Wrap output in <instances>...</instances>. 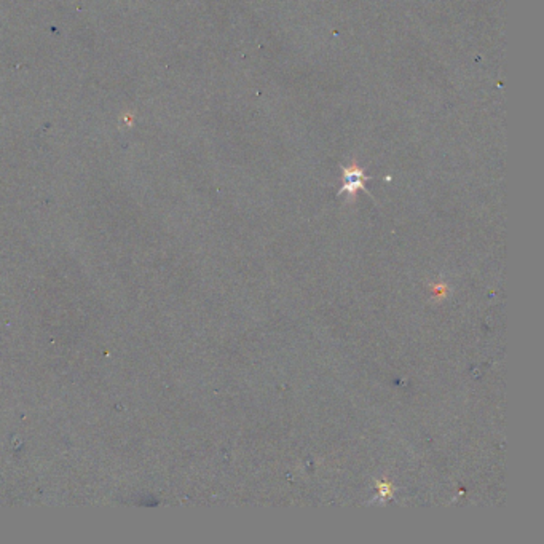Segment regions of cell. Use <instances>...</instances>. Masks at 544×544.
Segmentation results:
<instances>
[{
    "label": "cell",
    "mask_w": 544,
    "mask_h": 544,
    "mask_svg": "<svg viewBox=\"0 0 544 544\" xmlns=\"http://www.w3.org/2000/svg\"><path fill=\"white\" fill-rule=\"evenodd\" d=\"M359 188H364L363 184V171L356 166H352V168L345 171V186L342 188V192H348L349 195L354 197Z\"/></svg>",
    "instance_id": "obj_1"
},
{
    "label": "cell",
    "mask_w": 544,
    "mask_h": 544,
    "mask_svg": "<svg viewBox=\"0 0 544 544\" xmlns=\"http://www.w3.org/2000/svg\"><path fill=\"white\" fill-rule=\"evenodd\" d=\"M377 488H379V493H380L381 500L391 498V497H393V492H395V487H393L390 482H384V481L377 482Z\"/></svg>",
    "instance_id": "obj_2"
}]
</instances>
